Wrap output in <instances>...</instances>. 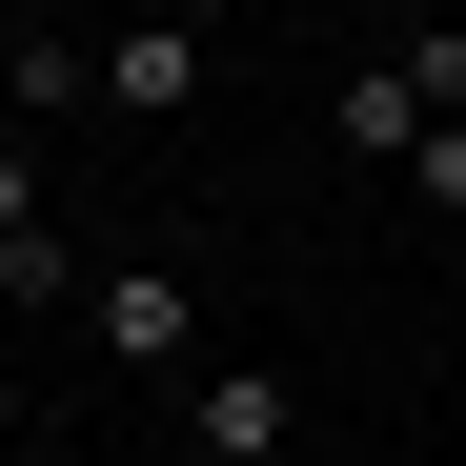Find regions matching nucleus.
Segmentation results:
<instances>
[{
    "label": "nucleus",
    "instance_id": "nucleus-1",
    "mask_svg": "<svg viewBox=\"0 0 466 466\" xmlns=\"http://www.w3.org/2000/svg\"><path fill=\"white\" fill-rule=\"evenodd\" d=\"M82 325H102V365H142V385H203V264H102Z\"/></svg>",
    "mask_w": 466,
    "mask_h": 466
},
{
    "label": "nucleus",
    "instance_id": "nucleus-2",
    "mask_svg": "<svg viewBox=\"0 0 466 466\" xmlns=\"http://www.w3.org/2000/svg\"><path fill=\"white\" fill-rule=\"evenodd\" d=\"M284 426H304L284 365H203V385H183V466H284Z\"/></svg>",
    "mask_w": 466,
    "mask_h": 466
},
{
    "label": "nucleus",
    "instance_id": "nucleus-3",
    "mask_svg": "<svg viewBox=\"0 0 466 466\" xmlns=\"http://www.w3.org/2000/svg\"><path fill=\"white\" fill-rule=\"evenodd\" d=\"M325 142H345V163H426V82H406V61H345V82H325Z\"/></svg>",
    "mask_w": 466,
    "mask_h": 466
},
{
    "label": "nucleus",
    "instance_id": "nucleus-4",
    "mask_svg": "<svg viewBox=\"0 0 466 466\" xmlns=\"http://www.w3.org/2000/svg\"><path fill=\"white\" fill-rule=\"evenodd\" d=\"M183 82H203V21H122V41H102V102H122V122H163Z\"/></svg>",
    "mask_w": 466,
    "mask_h": 466
},
{
    "label": "nucleus",
    "instance_id": "nucleus-5",
    "mask_svg": "<svg viewBox=\"0 0 466 466\" xmlns=\"http://www.w3.org/2000/svg\"><path fill=\"white\" fill-rule=\"evenodd\" d=\"M82 102H102V61H82V41H0V122H21V142H41V122H82Z\"/></svg>",
    "mask_w": 466,
    "mask_h": 466
},
{
    "label": "nucleus",
    "instance_id": "nucleus-6",
    "mask_svg": "<svg viewBox=\"0 0 466 466\" xmlns=\"http://www.w3.org/2000/svg\"><path fill=\"white\" fill-rule=\"evenodd\" d=\"M406 82H426V122H466V21H426V41H406Z\"/></svg>",
    "mask_w": 466,
    "mask_h": 466
},
{
    "label": "nucleus",
    "instance_id": "nucleus-7",
    "mask_svg": "<svg viewBox=\"0 0 466 466\" xmlns=\"http://www.w3.org/2000/svg\"><path fill=\"white\" fill-rule=\"evenodd\" d=\"M0 244H41V142L0 122Z\"/></svg>",
    "mask_w": 466,
    "mask_h": 466
},
{
    "label": "nucleus",
    "instance_id": "nucleus-8",
    "mask_svg": "<svg viewBox=\"0 0 466 466\" xmlns=\"http://www.w3.org/2000/svg\"><path fill=\"white\" fill-rule=\"evenodd\" d=\"M426 203H446V223H466V122H426Z\"/></svg>",
    "mask_w": 466,
    "mask_h": 466
},
{
    "label": "nucleus",
    "instance_id": "nucleus-9",
    "mask_svg": "<svg viewBox=\"0 0 466 466\" xmlns=\"http://www.w3.org/2000/svg\"><path fill=\"white\" fill-rule=\"evenodd\" d=\"M163 21H244V0H163Z\"/></svg>",
    "mask_w": 466,
    "mask_h": 466
}]
</instances>
